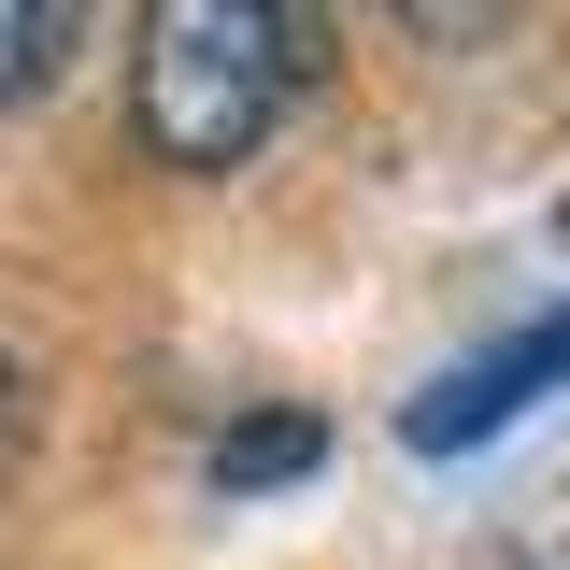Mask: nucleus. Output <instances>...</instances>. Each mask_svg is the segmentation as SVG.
<instances>
[{"instance_id": "obj_1", "label": "nucleus", "mask_w": 570, "mask_h": 570, "mask_svg": "<svg viewBox=\"0 0 570 570\" xmlns=\"http://www.w3.org/2000/svg\"><path fill=\"white\" fill-rule=\"evenodd\" d=\"M328 71V0H142L129 115L171 171H243Z\"/></svg>"}, {"instance_id": "obj_2", "label": "nucleus", "mask_w": 570, "mask_h": 570, "mask_svg": "<svg viewBox=\"0 0 570 570\" xmlns=\"http://www.w3.org/2000/svg\"><path fill=\"white\" fill-rule=\"evenodd\" d=\"M557 385H570V299L542 314V328H513V343L456 356V371H442L400 428H414V456H471V442H499V428L528 414V400H557Z\"/></svg>"}, {"instance_id": "obj_3", "label": "nucleus", "mask_w": 570, "mask_h": 570, "mask_svg": "<svg viewBox=\"0 0 570 570\" xmlns=\"http://www.w3.org/2000/svg\"><path fill=\"white\" fill-rule=\"evenodd\" d=\"M314 471H328V414H299V400L214 428V499H272V485H314Z\"/></svg>"}, {"instance_id": "obj_4", "label": "nucleus", "mask_w": 570, "mask_h": 570, "mask_svg": "<svg viewBox=\"0 0 570 570\" xmlns=\"http://www.w3.org/2000/svg\"><path fill=\"white\" fill-rule=\"evenodd\" d=\"M71 14H86V0H0V100H29V86L71 58Z\"/></svg>"}, {"instance_id": "obj_5", "label": "nucleus", "mask_w": 570, "mask_h": 570, "mask_svg": "<svg viewBox=\"0 0 570 570\" xmlns=\"http://www.w3.org/2000/svg\"><path fill=\"white\" fill-rule=\"evenodd\" d=\"M385 14H400V29H428V43H456V29H485L499 0H385Z\"/></svg>"}, {"instance_id": "obj_6", "label": "nucleus", "mask_w": 570, "mask_h": 570, "mask_svg": "<svg viewBox=\"0 0 570 570\" xmlns=\"http://www.w3.org/2000/svg\"><path fill=\"white\" fill-rule=\"evenodd\" d=\"M29 442V371H14V343H0V456Z\"/></svg>"}]
</instances>
